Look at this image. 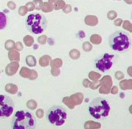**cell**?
<instances>
[{"mask_svg": "<svg viewBox=\"0 0 132 129\" xmlns=\"http://www.w3.org/2000/svg\"><path fill=\"white\" fill-rule=\"evenodd\" d=\"M109 45L111 48L118 53H125L131 47V39L125 31H117L109 37Z\"/></svg>", "mask_w": 132, "mask_h": 129, "instance_id": "6da1fadb", "label": "cell"}, {"mask_svg": "<svg viewBox=\"0 0 132 129\" xmlns=\"http://www.w3.org/2000/svg\"><path fill=\"white\" fill-rule=\"evenodd\" d=\"M11 124L13 129H34L36 126V120L31 112L22 110L15 113Z\"/></svg>", "mask_w": 132, "mask_h": 129, "instance_id": "7a4b0ae2", "label": "cell"}, {"mask_svg": "<svg viewBox=\"0 0 132 129\" xmlns=\"http://www.w3.org/2000/svg\"><path fill=\"white\" fill-rule=\"evenodd\" d=\"M90 115L96 120H101L108 117L111 111V106L107 101L102 97L94 99L88 106Z\"/></svg>", "mask_w": 132, "mask_h": 129, "instance_id": "3957f363", "label": "cell"}, {"mask_svg": "<svg viewBox=\"0 0 132 129\" xmlns=\"http://www.w3.org/2000/svg\"><path fill=\"white\" fill-rule=\"evenodd\" d=\"M25 25L31 33L34 34H41L46 29L47 20L43 15L31 14L26 19Z\"/></svg>", "mask_w": 132, "mask_h": 129, "instance_id": "277c9868", "label": "cell"}, {"mask_svg": "<svg viewBox=\"0 0 132 129\" xmlns=\"http://www.w3.org/2000/svg\"><path fill=\"white\" fill-rule=\"evenodd\" d=\"M46 117L47 121L51 124L60 126L66 123L68 118V112L63 107L55 105L49 109Z\"/></svg>", "mask_w": 132, "mask_h": 129, "instance_id": "5b68a950", "label": "cell"}, {"mask_svg": "<svg viewBox=\"0 0 132 129\" xmlns=\"http://www.w3.org/2000/svg\"><path fill=\"white\" fill-rule=\"evenodd\" d=\"M14 103L8 95L0 94V118H8L14 110Z\"/></svg>", "mask_w": 132, "mask_h": 129, "instance_id": "8992f818", "label": "cell"}, {"mask_svg": "<svg viewBox=\"0 0 132 129\" xmlns=\"http://www.w3.org/2000/svg\"><path fill=\"white\" fill-rule=\"evenodd\" d=\"M115 55L105 54L102 58L96 61L95 66L99 70L105 72L110 70L113 66Z\"/></svg>", "mask_w": 132, "mask_h": 129, "instance_id": "52a82bcc", "label": "cell"}, {"mask_svg": "<svg viewBox=\"0 0 132 129\" xmlns=\"http://www.w3.org/2000/svg\"><path fill=\"white\" fill-rule=\"evenodd\" d=\"M85 23L89 26H95L98 22V19L94 16H87L85 19Z\"/></svg>", "mask_w": 132, "mask_h": 129, "instance_id": "ba28073f", "label": "cell"}, {"mask_svg": "<svg viewBox=\"0 0 132 129\" xmlns=\"http://www.w3.org/2000/svg\"><path fill=\"white\" fill-rule=\"evenodd\" d=\"M7 24V18L3 12H0V30L4 29Z\"/></svg>", "mask_w": 132, "mask_h": 129, "instance_id": "9c48e42d", "label": "cell"}, {"mask_svg": "<svg viewBox=\"0 0 132 129\" xmlns=\"http://www.w3.org/2000/svg\"><path fill=\"white\" fill-rule=\"evenodd\" d=\"M54 9V5L50 2H45L43 4L42 10L44 12H50Z\"/></svg>", "mask_w": 132, "mask_h": 129, "instance_id": "30bf717a", "label": "cell"}, {"mask_svg": "<svg viewBox=\"0 0 132 129\" xmlns=\"http://www.w3.org/2000/svg\"><path fill=\"white\" fill-rule=\"evenodd\" d=\"M90 41L94 44H98L101 42L102 39L99 35L93 34L90 37Z\"/></svg>", "mask_w": 132, "mask_h": 129, "instance_id": "8fae6325", "label": "cell"}, {"mask_svg": "<svg viewBox=\"0 0 132 129\" xmlns=\"http://www.w3.org/2000/svg\"><path fill=\"white\" fill-rule=\"evenodd\" d=\"M65 5V2L63 0H58L54 4V8L56 10H59L64 8Z\"/></svg>", "mask_w": 132, "mask_h": 129, "instance_id": "7c38bea8", "label": "cell"}, {"mask_svg": "<svg viewBox=\"0 0 132 129\" xmlns=\"http://www.w3.org/2000/svg\"><path fill=\"white\" fill-rule=\"evenodd\" d=\"M34 5H35V8L37 10H39L42 9L43 2L42 0H35L33 1Z\"/></svg>", "mask_w": 132, "mask_h": 129, "instance_id": "4fadbf2b", "label": "cell"}, {"mask_svg": "<svg viewBox=\"0 0 132 129\" xmlns=\"http://www.w3.org/2000/svg\"><path fill=\"white\" fill-rule=\"evenodd\" d=\"M123 28L130 32H131V24L128 21H125L123 24Z\"/></svg>", "mask_w": 132, "mask_h": 129, "instance_id": "5bb4252c", "label": "cell"}, {"mask_svg": "<svg viewBox=\"0 0 132 129\" xmlns=\"http://www.w3.org/2000/svg\"><path fill=\"white\" fill-rule=\"evenodd\" d=\"M117 17L116 12L114 11H111L109 12L108 14V18L110 20H113Z\"/></svg>", "mask_w": 132, "mask_h": 129, "instance_id": "9a60e30c", "label": "cell"}, {"mask_svg": "<svg viewBox=\"0 0 132 129\" xmlns=\"http://www.w3.org/2000/svg\"><path fill=\"white\" fill-rule=\"evenodd\" d=\"M72 11V7L70 5L68 4L65 6V8L63 9V11L66 13H70Z\"/></svg>", "mask_w": 132, "mask_h": 129, "instance_id": "2e32d148", "label": "cell"}, {"mask_svg": "<svg viewBox=\"0 0 132 129\" xmlns=\"http://www.w3.org/2000/svg\"><path fill=\"white\" fill-rule=\"evenodd\" d=\"M123 22V20L121 19H118L116 20L114 22V24L115 25H117V26H120L121 24Z\"/></svg>", "mask_w": 132, "mask_h": 129, "instance_id": "e0dca14e", "label": "cell"}, {"mask_svg": "<svg viewBox=\"0 0 132 129\" xmlns=\"http://www.w3.org/2000/svg\"><path fill=\"white\" fill-rule=\"evenodd\" d=\"M27 5L29 6V11H33L34 9V4L33 2H30L27 4Z\"/></svg>", "mask_w": 132, "mask_h": 129, "instance_id": "ac0fdd59", "label": "cell"}, {"mask_svg": "<svg viewBox=\"0 0 132 129\" xmlns=\"http://www.w3.org/2000/svg\"><path fill=\"white\" fill-rule=\"evenodd\" d=\"M124 1L128 4H131V0H124Z\"/></svg>", "mask_w": 132, "mask_h": 129, "instance_id": "d6986e66", "label": "cell"}, {"mask_svg": "<svg viewBox=\"0 0 132 129\" xmlns=\"http://www.w3.org/2000/svg\"><path fill=\"white\" fill-rule=\"evenodd\" d=\"M48 1L53 3H54V2H55L56 1V0H48Z\"/></svg>", "mask_w": 132, "mask_h": 129, "instance_id": "ffe728a7", "label": "cell"}, {"mask_svg": "<svg viewBox=\"0 0 132 129\" xmlns=\"http://www.w3.org/2000/svg\"><path fill=\"white\" fill-rule=\"evenodd\" d=\"M115 1H121V0H115Z\"/></svg>", "mask_w": 132, "mask_h": 129, "instance_id": "44dd1931", "label": "cell"}, {"mask_svg": "<svg viewBox=\"0 0 132 129\" xmlns=\"http://www.w3.org/2000/svg\"><path fill=\"white\" fill-rule=\"evenodd\" d=\"M0 76H1V71H0Z\"/></svg>", "mask_w": 132, "mask_h": 129, "instance_id": "7402d4cb", "label": "cell"}]
</instances>
